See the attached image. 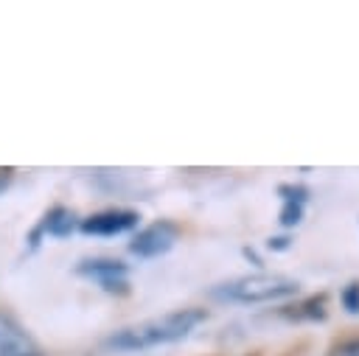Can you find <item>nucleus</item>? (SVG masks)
I'll list each match as a JSON object with an SVG mask.
<instances>
[{
    "mask_svg": "<svg viewBox=\"0 0 359 356\" xmlns=\"http://www.w3.org/2000/svg\"><path fill=\"white\" fill-rule=\"evenodd\" d=\"M205 320H208V311L205 308H196V306L177 308V311H168L163 317L146 320L140 325L121 328L112 336H107L104 345L112 348V350H146V348H154V345H168V342L185 339Z\"/></svg>",
    "mask_w": 359,
    "mask_h": 356,
    "instance_id": "nucleus-1",
    "label": "nucleus"
},
{
    "mask_svg": "<svg viewBox=\"0 0 359 356\" xmlns=\"http://www.w3.org/2000/svg\"><path fill=\"white\" fill-rule=\"evenodd\" d=\"M300 292V280L289 278V275H269V272H252V275H241L233 280L219 283L216 289H210V294L216 300H227V303H272V300H286L294 297Z\"/></svg>",
    "mask_w": 359,
    "mask_h": 356,
    "instance_id": "nucleus-2",
    "label": "nucleus"
},
{
    "mask_svg": "<svg viewBox=\"0 0 359 356\" xmlns=\"http://www.w3.org/2000/svg\"><path fill=\"white\" fill-rule=\"evenodd\" d=\"M180 241V227L168 219L151 221L143 230H137L129 241V252L137 258H160Z\"/></svg>",
    "mask_w": 359,
    "mask_h": 356,
    "instance_id": "nucleus-3",
    "label": "nucleus"
},
{
    "mask_svg": "<svg viewBox=\"0 0 359 356\" xmlns=\"http://www.w3.org/2000/svg\"><path fill=\"white\" fill-rule=\"evenodd\" d=\"M79 275L95 280L104 292L109 294H129V280H126V263L115 258H90L76 266Z\"/></svg>",
    "mask_w": 359,
    "mask_h": 356,
    "instance_id": "nucleus-4",
    "label": "nucleus"
},
{
    "mask_svg": "<svg viewBox=\"0 0 359 356\" xmlns=\"http://www.w3.org/2000/svg\"><path fill=\"white\" fill-rule=\"evenodd\" d=\"M140 221V213L137 210H129V207H109V210H98L87 219L79 221V230L84 235H121V233H129L135 230Z\"/></svg>",
    "mask_w": 359,
    "mask_h": 356,
    "instance_id": "nucleus-5",
    "label": "nucleus"
},
{
    "mask_svg": "<svg viewBox=\"0 0 359 356\" xmlns=\"http://www.w3.org/2000/svg\"><path fill=\"white\" fill-rule=\"evenodd\" d=\"M0 356H42L36 342L8 314H0Z\"/></svg>",
    "mask_w": 359,
    "mask_h": 356,
    "instance_id": "nucleus-6",
    "label": "nucleus"
},
{
    "mask_svg": "<svg viewBox=\"0 0 359 356\" xmlns=\"http://www.w3.org/2000/svg\"><path fill=\"white\" fill-rule=\"evenodd\" d=\"M79 216L70 210V207H62V205H56V207H50L45 216H42V221L36 224V230L31 233V244H36V238L39 235H56V238H67L76 227H79Z\"/></svg>",
    "mask_w": 359,
    "mask_h": 356,
    "instance_id": "nucleus-7",
    "label": "nucleus"
},
{
    "mask_svg": "<svg viewBox=\"0 0 359 356\" xmlns=\"http://www.w3.org/2000/svg\"><path fill=\"white\" fill-rule=\"evenodd\" d=\"M280 314L289 317V320H311V322L325 320L328 317V294L325 292L323 294H311V297H306V300H300L294 306L280 308Z\"/></svg>",
    "mask_w": 359,
    "mask_h": 356,
    "instance_id": "nucleus-8",
    "label": "nucleus"
},
{
    "mask_svg": "<svg viewBox=\"0 0 359 356\" xmlns=\"http://www.w3.org/2000/svg\"><path fill=\"white\" fill-rule=\"evenodd\" d=\"M278 196L283 202H300V205H306L309 196H311V191L306 185H300V182H283V185H278Z\"/></svg>",
    "mask_w": 359,
    "mask_h": 356,
    "instance_id": "nucleus-9",
    "label": "nucleus"
},
{
    "mask_svg": "<svg viewBox=\"0 0 359 356\" xmlns=\"http://www.w3.org/2000/svg\"><path fill=\"white\" fill-rule=\"evenodd\" d=\"M303 207L306 205H300V202H283L280 205V213H278V221H280V227H297L300 221H303Z\"/></svg>",
    "mask_w": 359,
    "mask_h": 356,
    "instance_id": "nucleus-10",
    "label": "nucleus"
},
{
    "mask_svg": "<svg viewBox=\"0 0 359 356\" xmlns=\"http://www.w3.org/2000/svg\"><path fill=\"white\" fill-rule=\"evenodd\" d=\"M339 303H342V308H345L348 314L359 317V280H351V283L342 286V292H339Z\"/></svg>",
    "mask_w": 359,
    "mask_h": 356,
    "instance_id": "nucleus-11",
    "label": "nucleus"
},
{
    "mask_svg": "<svg viewBox=\"0 0 359 356\" xmlns=\"http://www.w3.org/2000/svg\"><path fill=\"white\" fill-rule=\"evenodd\" d=\"M325 356H359V336H351V339H339L328 348Z\"/></svg>",
    "mask_w": 359,
    "mask_h": 356,
    "instance_id": "nucleus-12",
    "label": "nucleus"
},
{
    "mask_svg": "<svg viewBox=\"0 0 359 356\" xmlns=\"http://www.w3.org/2000/svg\"><path fill=\"white\" fill-rule=\"evenodd\" d=\"M289 247H292V238L289 235H269L266 238V249H272V252H283Z\"/></svg>",
    "mask_w": 359,
    "mask_h": 356,
    "instance_id": "nucleus-13",
    "label": "nucleus"
},
{
    "mask_svg": "<svg viewBox=\"0 0 359 356\" xmlns=\"http://www.w3.org/2000/svg\"><path fill=\"white\" fill-rule=\"evenodd\" d=\"M11 179H14V168H0V193L11 185Z\"/></svg>",
    "mask_w": 359,
    "mask_h": 356,
    "instance_id": "nucleus-14",
    "label": "nucleus"
},
{
    "mask_svg": "<svg viewBox=\"0 0 359 356\" xmlns=\"http://www.w3.org/2000/svg\"><path fill=\"white\" fill-rule=\"evenodd\" d=\"M241 255H244L247 261H252L255 266H261V263H264V261H261V255H258V252H255L252 247H244V249H241Z\"/></svg>",
    "mask_w": 359,
    "mask_h": 356,
    "instance_id": "nucleus-15",
    "label": "nucleus"
}]
</instances>
